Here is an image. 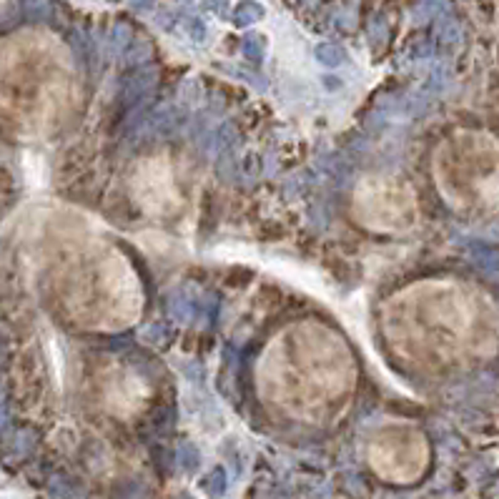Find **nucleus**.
Returning <instances> with one entry per match:
<instances>
[{"instance_id":"1","label":"nucleus","mask_w":499,"mask_h":499,"mask_svg":"<svg viewBox=\"0 0 499 499\" xmlns=\"http://www.w3.org/2000/svg\"><path fill=\"white\" fill-rule=\"evenodd\" d=\"M206 492L208 494H211V497H221V494H224V487H226V484H224V474H221V472H216V474H211V476H208V479H206Z\"/></svg>"}]
</instances>
